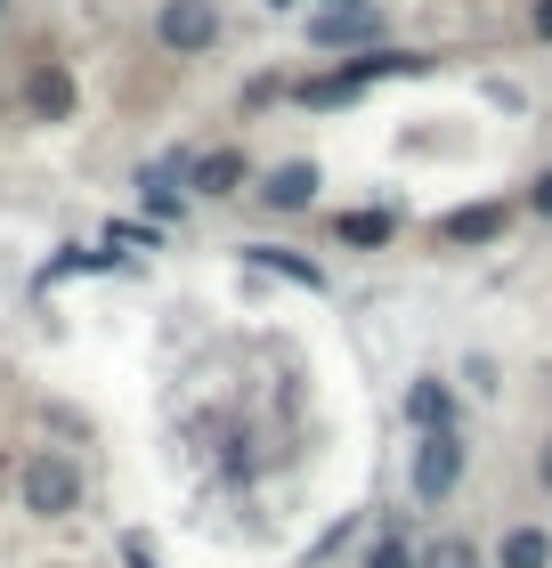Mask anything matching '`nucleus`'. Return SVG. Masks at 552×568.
Masks as SVG:
<instances>
[{
    "label": "nucleus",
    "instance_id": "obj_13",
    "mask_svg": "<svg viewBox=\"0 0 552 568\" xmlns=\"http://www.w3.org/2000/svg\"><path fill=\"white\" fill-rule=\"evenodd\" d=\"M390 227H399L390 212H341V220H333V236H341V244H358V252H382V244H390Z\"/></svg>",
    "mask_w": 552,
    "mask_h": 568
},
{
    "label": "nucleus",
    "instance_id": "obj_2",
    "mask_svg": "<svg viewBox=\"0 0 552 568\" xmlns=\"http://www.w3.org/2000/svg\"><path fill=\"white\" fill-rule=\"evenodd\" d=\"M154 41H163L171 58H203V49L220 41V9L212 0H163V9H154Z\"/></svg>",
    "mask_w": 552,
    "mask_h": 568
},
{
    "label": "nucleus",
    "instance_id": "obj_4",
    "mask_svg": "<svg viewBox=\"0 0 552 568\" xmlns=\"http://www.w3.org/2000/svg\"><path fill=\"white\" fill-rule=\"evenodd\" d=\"M463 479V438L455 430H423V447H414V504H446Z\"/></svg>",
    "mask_w": 552,
    "mask_h": 568
},
{
    "label": "nucleus",
    "instance_id": "obj_7",
    "mask_svg": "<svg viewBox=\"0 0 552 568\" xmlns=\"http://www.w3.org/2000/svg\"><path fill=\"white\" fill-rule=\"evenodd\" d=\"M244 261L269 268V276H284V284H301V293H325V268L301 261V252H284V244H244Z\"/></svg>",
    "mask_w": 552,
    "mask_h": 568
},
{
    "label": "nucleus",
    "instance_id": "obj_22",
    "mask_svg": "<svg viewBox=\"0 0 552 568\" xmlns=\"http://www.w3.org/2000/svg\"><path fill=\"white\" fill-rule=\"evenodd\" d=\"M0 114H9V98H0Z\"/></svg>",
    "mask_w": 552,
    "mask_h": 568
},
{
    "label": "nucleus",
    "instance_id": "obj_14",
    "mask_svg": "<svg viewBox=\"0 0 552 568\" xmlns=\"http://www.w3.org/2000/svg\"><path fill=\"white\" fill-rule=\"evenodd\" d=\"M365 568H414V560H407V545H399V536H382V545H374V560H365Z\"/></svg>",
    "mask_w": 552,
    "mask_h": 568
},
{
    "label": "nucleus",
    "instance_id": "obj_9",
    "mask_svg": "<svg viewBox=\"0 0 552 568\" xmlns=\"http://www.w3.org/2000/svg\"><path fill=\"white\" fill-rule=\"evenodd\" d=\"M495 568H552V536L544 528H504L495 536Z\"/></svg>",
    "mask_w": 552,
    "mask_h": 568
},
{
    "label": "nucleus",
    "instance_id": "obj_8",
    "mask_svg": "<svg viewBox=\"0 0 552 568\" xmlns=\"http://www.w3.org/2000/svg\"><path fill=\"white\" fill-rule=\"evenodd\" d=\"M188 187H195V195H235V187H244V154H235V146L195 154V163H188Z\"/></svg>",
    "mask_w": 552,
    "mask_h": 568
},
{
    "label": "nucleus",
    "instance_id": "obj_11",
    "mask_svg": "<svg viewBox=\"0 0 552 568\" xmlns=\"http://www.w3.org/2000/svg\"><path fill=\"white\" fill-rule=\"evenodd\" d=\"M407 415L423 423V430H455V390H446V382H414V390H407Z\"/></svg>",
    "mask_w": 552,
    "mask_h": 568
},
{
    "label": "nucleus",
    "instance_id": "obj_3",
    "mask_svg": "<svg viewBox=\"0 0 552 568\" xmlns=\"http://www.w3.org/2000/svg\"><path fill=\"white\" fill-rule=\"evenodd\" d=\"M423 58H407V49H382V58H350L341 73H318V82H301L309 106H333V98H358L365 82H390V73H414Z\"/></svg>",
    "mask_w": 552,
    "mask_h": 568
},
{
    "label": "nucleus",
    "instance_id": "obj_6",
    "mask_svg": "<svg viewBox=\"0 0 552 568\" xmlns=\"http://www.w3.org/2000/svg\"><path fill=\"white\" fill-rule=\"evenodd\" d=\"M260 203H269V212H309V203H318V163H284V171H269Z\"/></svg>",
    "mask_w": 552,
    "mask_h": 568
},
{
    "label": "nucleus",
    "instance_id": "obj_20",
    "mask_svg": "<svg viewBox=\"0 0 552 568\" xmlns=\"http://www.w3.org/2000/svg\"><path fill=\"white\" fill-rule=\"evenodd\" d=\"M269 9H293V0H269Z\"/></svg>",
    "mask_w": 552,
    "mask_h": 568
},
{
    "label": "nucleus",
    "instance_id": "obj_12",
    "mask_svg": "<svg viewBox=\"0 0 552 568\" xmlns=\"http://www.w3.org/2000/svg\"><path fill=\"white\" fill-rule=\"evenodd\" d=\"M374 9H325V17H309V41H374Z\"/></svg>",
    "mask_w": 552,
    "mask_h": 568
},
{
    "label": "nucleus",
    "instance_id": "obj_19",
    "mask_svg": "<svg viewBox=\"0 0 552 568\" xmlns=\"http://www.w3.org/2000/svg\"><path fill=\"white\" fill-rule=\"evenodd\" d=\"M325 9H365V0H325Z\"/></svg>",
    "mask_w": 552,
    "mask_h": 568
},
{
    "label": "nucleus",
    "instance_id": "obj_16",
    "mask_svg": "<svg viewBox=\"0 0 552 568\" xmlns=\"http://www.w3.org/2000/svg\"><path fill=\"white\" fill-rule=\"evenodd\" d=\"M529 203H536V212H544V220H552V171H544V179H536V195H529Z\"/></svg>",
    "mask_w": 552,
    "mask_h": 568
},
{
    "label": "nucleus",
    "instance_id": "obj_10",
    "mask_svg": "<svg viewBox=\"0 0 552 568\" xmlns=\"http://www.w3.org/2000/svg\"><path fill=\"white\" fill-rule=\"evenodd\" d=\"M24 98H33V114H41V122H66V114H73V82H66L58 65H33Z\"/></svg>",
    "mask_w": 552,
    "mask_h": 568
},
{
    "label": "nucleus",
    "instance_id": "obj_18",
    "mask_svg": "<svg viewBox=\"0 0 552 568\" xmlns=\"http://www.w3.org/2000/svg\"><path fill=\"white\" fill-rule=\"evenodd\" d=\"M536 471H544V487H552V438H544V455H536Z\"/></svg>",
    "mask_w": 552,
    "mask_h": 568
},
{
    "label": "nucleus",
    "instance_id": "obj_1",
    "mask_svg": "<svg viewBox=\"0 0 552 568\" xmlns=\"http://www.w3.org/2000/svg\"><path fill=\"white\" fill-rule=\"evenodd\" d=\"M17 496H24V511H41V520H66V511L82 504V471H73L58 447H41V455L17 471Z\"/></svg>",
    "mask_w": 552,
    "mask_h": 568
},
{
    "label": "nucleus",
    "instance_id": "obj_5",
    "mask_svg": "<svg viewBox=\"0 0 552 568\" xmlns=\"http://www.w3.org/2000/svg\"><path fill=\"white\" fill-rule=\"evenodd\" d=\"M504 203H463V212H446L439 220V244H495V236H504Z\"/></svg>",
    "mask_w": 552,
    "mask_h": 568
},
{
    "label": "nucleus",
    "instance_id": "obj_17",
    "mask_svg": "<svg viewBox=\"0 0 552 568\" xmlns=\"http://www.w3.org/2000/svg\"><path fill=\"white\" fill-rule=\"evenodd\" d=\"M536 33L552 41V0H536Z\"/></svg>",
    "mask_w": 552,
    "mask_h": 568
},
{
    "label": "nucleus",
    "instance_id": "obj_21",
    "mask_svg": "<svg viewBox=\"0 0 552 568\" xmlns=\"http://www.w3.org/2000/svg\"><path fill=\"white\" fill-rule=\"evenodd\" d=\"M0 17H9V0H0Z\"/></svg>",
    "mask_w": 552,
    "mask_h": 568
},
{
    "label": "nucleus",
    "instance_id": "obj_15",
    "mask_svg": "<svg viewBox=\"0 0 552 568\" xmlns=\"http://www.w3.org/2000/svg\"><path fill=\"white\" fill-rule=\"evenodd\" d=\"M423 568H471V552H463V545H439V552H431Z\"/></svg>",
    "mask_w": 552,
    "mask_h": 568
}]
</instances>
